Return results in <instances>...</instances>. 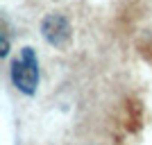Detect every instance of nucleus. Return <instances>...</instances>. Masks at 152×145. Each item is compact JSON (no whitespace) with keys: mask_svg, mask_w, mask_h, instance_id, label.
Returning a JSON list of instances; mask_svg holds the SVG:
<instances>
[{"mask_svg":"<svg viewBox=\"0 0 152 145\" xmlns=\"http://www.w3.org/2000/svg\"><path fill=\"white\" fill-rule=\"evenodd\" d=\"M12 82L25 95H34L39 86V59L32 48H23L12 61Z\"/></svg>","mask_w":152,"mask_h":145,"instance_id":"nucleus-1","label":"nucleus"},{"mask_svg":"<svg viewBox=\"0 0 152 145\" xmlns=\"http://www.w3.org/2000/svg\"><path fill=\"white\" fill-rule=\"evenodd\" d=\"M41 34L50 45H64L70 36V25L61 14H48L41 23Z\"/></svg>","mask_w":152,"mask_h":145,"instance_id":"nucleus-2","label":"nucleus"}]
</instances>
